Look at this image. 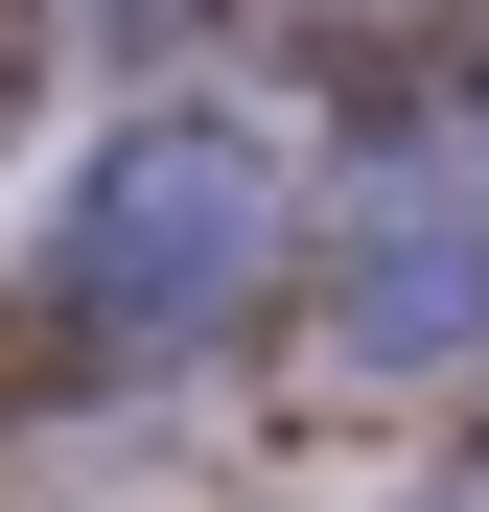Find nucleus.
<instances>
[{"instance_id": "4", "label": "nucleus", "mask_w": 489, "mask_h": 512, "mask_svg": "<svg viewBox=\"0 0 489 512\" xmlns=\"http://www.w3.org/2000/svg\"><path fill=\"white\" fill-rule=\"evenodd\" d=\"M117 24H187V0H117Z\"/></svg>"}, {"instance_id": "3", "label": "nucleus", "mask_w": 489, "mask_h": 512, "mask_svg": "<svg viewBox=\"0 0 489 512\" xmlns=\"http://www.w3.org/2000/svg\"><path fill=\"white\" fill-rule=\"evenodd\" d=\"M303 24H326V47H350V24H373V47H420V24H466V0H303Z\"/></svg>"}, {"instance_id": "1", "label": "nucleus", "mask_w": 489, "mask_h": 512, "mask_svg": "<svg viewBox=\"0 0 489 512\" xmlns=\"http://www.w3.org/2000/svg\"><path fill=\"white\" fill-rule=\"evenodd\" d=\"M257 303H280V140L257 117H117L47 280H24V350H47V396H94V373L233 350Z\"/></svg>"}, {"instance_id": "2", "label": "nucleus", "mask_w": 489, "mask_h": 512, "mask_svg": "<svg viewBox=\"0 0 489 512\" xmlns=\"http://www.w3.org/2000/svg\"><path fill=\"white\" fill-rule=\"evenodd\" d=\"M373 280H350V373H466L489 350V187H350Z\"/></svg>"}]
</instances>
